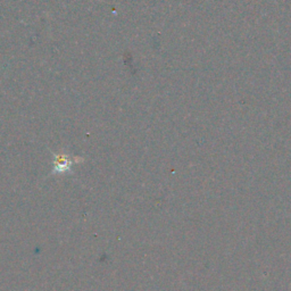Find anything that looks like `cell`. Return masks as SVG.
Here are the masks:
<instances>
[{
    "instance_id": "obj_1",
    "label": "cell",
    "mask_w": 291,
    "mask_h": 291,
    "mask_svg": "<svg viewBox=\"0 0 291 291\" xmlns=\"http://www.w3.org/2000/svg\"><path fill=\"white\" fill-rule=\"evenodd\" d=\"M74 164L71 158L66 155H56L54 162V173H65L71 170V166Z\"/></svg>"
}]
</instances>
